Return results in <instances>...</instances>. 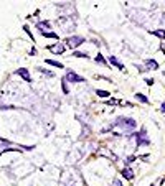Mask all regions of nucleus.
Instances as JSON below:
<instances>
[{"label":"nucleus","mask_w":165,"mask_h":186,"mask_svg":"<svg viewBox=\"0 0 165 186\" xmlns=\"http://www.w3.org/2000/svg\"><path fill=\"white\" fill-rule=\"evenodd\" d=\"M112 127H119V129H122L124 132H130L137 127V122H135L134 119H130V117H119L117 120L111 125V129H112Z\"/></svg>","instance_id":"f257e3e1"},{"label":"nucleus","mask_w":165,"mask_h":186,"mask_svg":"<svg viewBox=\"0 0 165 186\" xmlns=\"http://www.w3.org/2000/svg\"><path fill=\"white\" fill-rule=\"evenodd\" d=\"M129 138L135 142V147H149L150 145V140L147 138V130H145V127L140 129L139 133H130Z\"/></svg>","instance_id":"f03ea898"},{"label":"nucleus","mask_w":165,"mask_h":186,"mask_svg":"<svg viewBox=\"0 0 165 186\" xmlns=\"http://www.w3.org/2000/svg\"><path fill=\"white\" fill-rule=\"evenodd\" d=\"M64 43H66L68 48H71V50H74V48H78V46H81L82 43H86V40L82 38V36H68L66 40H64Z\"/></svg>","instance_id":"7ed1b4c3"},{"label":"nucleus","mask_w":165,"mask_h":186,"mask_svg":"<svg viewBox=\"0 0 165 186\" xmlns=\"http://www.w3.org/2000/svg\"><path fill=\"white\" fill-rule=\"evenodd\" d=\"M64 79L69 81V82H84V77H82V76H78L76 73H73V71H68L66 76H64Z\"/></svg>","instance_id":"20e7f679"},{"label":"nucleus","mask_w":165,"mask_h":186,"mask_svg":"<svg viewBox=\"0 0 165 186\" xmlns=\"http://www.w3.org/2000/svg\"><path fill=\"white\" fill-rule=\"evenodd\" d=\"M144 69L145 71H155L159 69V63L155 59H145L144 61Z\"/></svg>","instance_id":"39448f33"},{"label":"nucleus","mask_w":165,"mask_h":186,"mask_svg":"<svg viewBox=\"0 0 165 186\" xmlns=\"http://www.w3.org/2000/svg\"><path fill=\"white\" fill-rule=\"evenodd\" d=\"M64 48H66V46L63 45V43H56V45H51V46H48V50L51 51L53 55H61L63 51H64Z\"/></svg>","instance_id":"423d86ee"},{"label":"nucleus","mask_w":165,"mask_h":186,"mask_svg":"<svg viewBox=\"0 0 165 186\" xmlns=\"http://www.w3.org/2000/svg\"><path fill=\"white\" fill-rule=\"evenodd\" d=\"M17 74L20 76V77H23V79H25L26 82H31L30 73H28V69H26V68H20V69H17Z\"/></svg>","instance_id":"0eeeda50"},{"label":"nucleus","mask_w":165,"mask_h":186,"mask_svg":"<svg viewBox=\"0 0 165 186\" xmlns=\"http://www.w3.org/2000/svg\"><path fill=\"white\" fill-rule=\"evenodd\" d=\"M121 175H122V178H125V180H132V178H134V171L130 170L129 166H125V168L121 171Z\"/></svg>","instance_id":"6e6552de"},{"label":"nucleus","mask_w":165,"mask_h":186,"mask_svg":"<svg viewBox=\"0 0 165 186\" xmlns=\"http://www.w3.org/2000/svg\"><path fill=\"white\" fill-rule=\"evenodd\" d=\"M109 63H111L112 66H116V68H117V69H121V71L124 69V64L117 59V58H116V56H109Z\"/></svg>","instance_id":"1a4fd4ad"},{"label":"nucleus","mask_w":165,"mask_h":186,"mask_svg":"<svg viewBox=\"0 0 165 186\" xmlns=\"http://www.w3.org/2000/svg\"><path fill=\"white\" fill-rule=\"evenodd\" d=\"M50 26H51V23H50L48 20H45V21H40V23H36V28H38V30H40L41 33H43L45 30H50Z\"/></svg>","instance_id":"9d476101"},{"label":"nucleus","mask_w":165,"mask_h":186,"mask_svg":"<svg viewBox=\"0 0 165 186\" xmlns=\"http://www.w3.org/2000/svg\"><path fill=\"white\" fill-rule=\"evenodd\" d=\"M7 145H12V143H2V145H0V155H2L3 151H20L21 150L20 147H17V148H7Z\"/></svg>","instance_id":"9b49d317"},{"label":"nucleus","mask_w":165,"mask_h":186,"mask_svg":"<svg viewBox=\"0 0 165 186\" xmlns=\"http://www.w3.org/2000/svg\"><path fill=\"white\" fill-rule=\"evenodd\" d=\"M149 33L160 38V40H165V30H149Z\"/></svg>","instance_id":"f8f14e48"},{"label":"nucleus","mask_w":165,"mask_h":186,"mask_svg":"<svg viewBox=\"0 0 165 186\" xmlns=\"http://www.w3.org/2000/svg\"><path fill=\"white\" fill-rule=\"evenodd\" d=\"M45 63H46V64H50V66H55V68H60V69H63V68H64V66H63L61 63H60V61H53V59H45Z\"/></svg>","instance_id":"ddd939ff"},{"label":"nucleus","mask_w":165,"mask_h":186,"mask_svg":"<svg viewBox=\"0 0 165 186\" xmlns=\"http://www.w3.org/2000/svg\"><path fill=\"white\" fill-rule=\"evenodd\" d=\"M41 35L45 36V38H53V40H60V35H56V33H53V31H43Z\"/></svg>","instance_id":"4468645a"},{"label":"nucleus","mask_w":165,"mask_h":186,"mask_svg":"<svg viewBox=\"0 0 165 186\" xmlns=\"http://www.w3.org/2000/svg\"><path fill=\"white\" fill-rule=\"evenodd\" d=\"M94 61H96V63H99V64H103V66H106V64H107V61L104 59V56L101 55V53H98V56L94 58Z\"/></svg>","instance_id":"2eb2a0df"},{"label":"nucleus","mask_w":165,"mask_h":186,"mask_svg":"<svg viewBox=\"0 0 165 186\" xmlns=\"http://www.w3.org/2000/svg\"><path fill=\"white\" fill-rule=\"evenodd\" d=\"M135 99H137V101H140L142 104H149V99H147L144 94H140V92H137V94H135Z\"/></svg>","instance_id":"dca6fc26"},{"label":"nucleus","mask_w":165,"mask_h":186,"mask_svg":"<svg viewBox=\"0 0 165 186\" xmlns=\"http://www.w3.org/2000/svg\"><path fill=\"white\" fill-rule=\"evenodd\" d=\"M96 94H98L99 97H103V99H106V97H109V96H111V94H109L107 91H103V89H98V91H96Z\"/></svg>","instance_id":"f3484780"},{"label":"nucleus","mask_w":165,"mask_h":186,"mask_svg":"<svg viewBox=\"0 0 165 186\" xmlns=\"http://www.w3.org/2000/svg\"><path fill=\"white\" fill-rule=\"evenodd\" d=\"M68 81L66 79H61V89H63V92L64 94H69V89H68V84H66Z\"/></svg>","instance_id":"a211bd4d"},{"label":"nucleus","mask_w":165,"mask_h":186,"mask_svg":"<svg viewBox=\"0 0 165 186\" xmlns=\"http://www.w3.org/2000/svg\"><path fill=\"white\" fill-rule=\"evenodd\" d=\"M73 56H76V58H86L88 59V53H81V51H73Z\"/></svg>","instance_id":"6ab92c4d"},{"label":"nucleus","mask_w":165,"mask_h":186,"mask_svg":"<svg viewBox=\"0 0 165 186\" xmlns=\"http://www.w3.org/2000/svg\"><path fill=\"white\" fill-rule=\"evenodd\" d=\"M36 69H40L41 73H43V74H46L48 77H53V76H55V74H53V73H51V71H46V69H41V68H36Z\"/></svg>","instance_id":"aec40b11"},{"label":"nucleus","mask_w":165,"mask_h":186,"mask_svg":"<svg viewBox=\"0 0 165 186\" xmlns=\"http://www.w3.org/2000/svg\"><path fill=\"white\" fill-rule=\"evenodd\" d=\"M134 160H135V156H127L124 163H125V166H129V165H130V163H132V161H134Z\"/></svg>","instance_id":"412c9836"},{"label":"nucleus","mask_w":165,"mask_h":186,"mask_svg":"<svg viewBox=\"0 0 165 186\" xmlns=\"http://www.w3.org/2000/svg\"><path fill=\"white\" fill-rule=\"evenodd\" d=\"M111 186H124V185H122V181H121V180L116 178V180H112V185H111Z\"/></svg>","instance_id":"4be33fe9"},{"label":"nucleus","mask_w":165,"mask_h":186,"mask_svg":"<svg viewBox=\"0 0 165 186\" xmlns=\"http://www.w3.org/2000/svg\"><path fill=\"white\" fill-rule=\"evenodd\" d=\"M23 30H25L26 31V33H28V36H30V38H31V40H33V35H31V31H30V28H28V26H23Z\"/></svg>","instance_id":"5701e85b"},{"label":"nucleus","mask_w":165,"mask_h":186,"mask_svg":"<svg viewBox=\"0 0 165 186\" xmlns=\"http://www.w3.org/2000/svg\"><path fill=\"white\" fill-rule=\"evenodd\" d=\"M154 82H155V81L150 79V77H147V79H145V84H147V86H154Z\"/></svg>","instance_id":"b1692460"},{"label":"nucleus","mask_w":165,"mask_h":186,"mask_svg":"<svg viewBox=\"0 0 165 186\" xmlns=\"http://www.w3.org/2000/svg\"><path fill=\"white\" fill-rule=\"evenodd\" d=\"M160 112H162V114H165V102L160 106Z\"/></svg>","instance_id":"393cba45"},{"label":"nucleus","mask_w":165,"mask_h":186,"mask_svg":"<svg viewBox=\"0 0 165 186\" xmlns=\"http://www.w3.org/2000/svg\"><path fill=\"white\" fill-rule=\"evenodd\" d=\"M162 186H165V178H164V180H162Z\"/></svg>","instance_id":"a878e982"},{"label":"nucleus","mask_w":165,"mask_h":186,"mask_svg":"<svg viewBox=\"0 0 165 186\" xmlns=\"http://www.w3.org/2000/svg\"><path fill=\"white\" fill-rule=\"evenodd\" d=\"M152 186H154V185H152Z\"/></svg>","instance_id":"bb28decb"}]
</instances>
